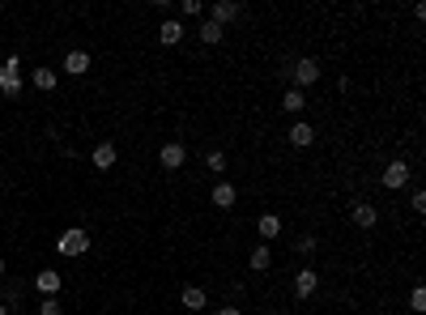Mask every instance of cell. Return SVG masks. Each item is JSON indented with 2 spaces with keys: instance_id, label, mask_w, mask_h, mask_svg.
<instances>
[{
  "instance_id": "1",
  "label": "cell",
  "mask_w": 426,
  "mask_h": 315,
  "mask_svg": "<svg viewBox=\"0 0 426 315\" xmlns=\"http://www.w3.org/2000/svg\"><path fill=\"white\" fill-rule=\"evenodd\" d=\"M56 252H60V256H68V260L86 256V252H90V234H86L81 226H68V230H60V239H56Z\"/></svg>"
},
{
  "instance_id": "2",
  "label": "cell",
  "mask_w": 426,
  "mask_h": 315,
  "mask_svg": "<svg viewBox=\"0 0 426 315\" xmlns=\"http://www.w3.org/2000/svg\"><path fill=\"white\" fill-rule=\"evenodd\" d=\"M409 179H413V166H409L405 158H397V162H388V166H384V175H379V184H384L388 192H401V188H405Z\"/></svg>"
},
{
  "instance_id": "3",
  "label": "cell",
  "mask_w": 426,
  "mask_h": 315,
  "mask_svg": "<svg viewBox=\"0 0 426 315\" xmlns=\"http://www.w3.org/2000/svg\"><path fill=\"white\" fill-rule=\"evenodd\" d=\"M0 94H5V98L22 94V60L17 56H9L5 64H0Z\"/></svg>"
},
{
  "instance_id": "4",
  "label": "cell",
  "mask_w": 426,
  "mask_h": 315,
  "mask_svg": "<svg viewBox=\"0 0 426 315\" xmlns=\"http://www.w3.org/2000/svg\"><path fill=\"white\" fill-rule=\"evenodd\" d=\"M290 77H294V90H307V86L320 81V64H315L311 56H299V60L290 64Z\"/></svg>"
},
{
  "instance_id": "5",
  "label": "cell",
  "mask_w": 426,
  "mask_h": 315,
  "mask_svg": "<svg viewBox=\"0 0 426 315\" xmlns=\"http://www.w3.org/2000/svg\"><path fill=\"white\" fill-rule=\"evenodd\" d=\"M349 222L358 226V230H371V226L379 222V209H375L371 200H349Z\"/></svg>"
},
{
  "instance_id": "6",
  "label": "cell",
  "mask_w": 426,
  "mask_h": 315,
  "mask_svg": "<svg viewBox=\"0 0 426 315\" xmlns=\"http://www.w3.org/2000/svg\"><path fill=\"white\" fill-rule=\"evenodd\" d=\"M315 290H320V273H315V268H299V273H294V298L307 302Z\"/></svg>"
},
{
  "instance_id": "7",
  "label": "cell",
  "mask_w": 426,
  "mask_h": 315,
  "mask_svg": "<svg viewBox=\"0 0 426 315\" xmlns=\"http://www.w3.org/2000/svg\"><path fill=\"white\" fill-rule=\"evenodd\" d=\"M158 162H162L166 170H180V166L188 162V150H184V141H166V145H162V154H158Z\"/></svg>"
},
{
  "instance_id": "8",
  "label": "cell",
  "mask_w": 426,
  "mask_h": 315,
  "mask_svg": "<svg viewBox=\"0 0 426 315\" xmlns=\"http://www.w3.org/2000/svg\"><path fill=\"white\" fill-rule=\"evenodd\" d=\"M286 141H290L294 150H307V145L315 141V128H311L307 120H294V124H290V132H286Z\"/></svg>"
},
{
  "instance_id": "9",
  "label": "cell",
  "mask_w": 426,
  "mask_h": 315,
  "mask_svg": "<svg viewBox=\"0 0 426 315\" xmlns=\"http://www.w3.org/2000/svg\"><path fill=\"white\" fill-rule=\"evenodd\" d=\"M239 13H243V9L235 5V0H218V5H213V9H209V22H218V26L226 30V26H230V22L239 17Z\"/></svg>"
},
{
  "instance_id": "10",
  "label": "cell",
  "mask_w": 426,
  "mask_h": 315,
  "mask_svg": "<svg viewBox=\"0 0 426 315\" xmlns=\"http://www.w3.org/2000/svg\"><path fill=\"white\" fill-rule=\"evenodd\" d=\"M60 68H64L68 77H86V73H90V51H68Z\"/></svg>"
},
{
  "instance_id": "11",
  "label": "cell",
  "mask_w": 426,
  "mask_h": 315,
  "mask_svg": "<svg viewBox=\"0 0 426 315\" xmlns=\"http://www.w3.org/2000/svg\"><path fill=\"white\" fill-rule=\"evenodd\" d=\"M34 290H39L43 298H56L60 294V273L56 268H43L39 277H34Z\"/></svg>"
},
{
  "instance_id": "12",
  "label": "cell",
  "mask_w": 426,
  "mask_h": 315,
  "mask_svg": "<svg viewBox=\"0 0 426 315\" xmlns=\"http://www.w3.org/2000/svg\"><path fill=\"white\" fill-rule=\"evenodd\" d=\"M90 158H94V166H98V170H111V166H116V158H120V154H116V145H111V141H98V145H94V154H90Z\"/></svg>"
},
{
  "instance_id": "13",
  "label": "cell",
  "mask_w": 426,
  "mask_h": 315,
  "mask_svg": "<svg viewBox=\"0 0 426 315\" xmlns=\"http://www.w3.org/2000/svg\"><path fill=\"white\" fill-rule=\"evenodd\" d=\"M196 34H200V43H209V47H218V43L226 39V30H222L218 22H209V17H205V22L196 26Z\"/></svg>"
},
{
  "instance_id": "14",
  "label": "cell",
  "mask_w": 426,
  "mask_h": 315,
  "mask_svg": "<svg viewBox=\"0 0 426 315\" xmlns=\"http://www.w3.org/2000/svg\"><path fill=\"white\" fill-rule=\"evenodd\" d=\"M180 302H184L188 311H205V307H209V294H205L200 286H184V294H180Z\"/></svg>"
},
{
  "instance_id": "15",
  "label": "cell",
  "mask_w": 426,
  "mask_h": 315,
  "mask_svg": "<svg viewBox=\"0 0 426 315\" xmlns=\"http://www.w3.org/2000/svg\"><path fill=\"white\" fill-rule=\"evenodd\" d=\"M235 196H239V192H235V184H226V179H222V184H213V192H209V200L218 204V209H230Z\"/></svg>"
},
{
  "instance_id": "16",
  "label": "cell",
  "mask_w": 426,
  "mask_h": 315,
  "mask_svg": "<svg viewBox=\"0 0 426 315\" xmlns=\"http://www.w3.org/2000/svg\"><path fill=\"white\" fill-rule=\"evenodd\" d=\"M184 39V22H162V30H158V43L162 47H175Z\"/></svg>"
},
{
  "instance_id": "17",
  "label": "cell",
  "mask_w": 426,
  "mask_h": 315,
  "mask_svg": "<svg viewBox=\"0 0 426 315\" xmlns=\"http://www.w3.org/2000/svg\"><path fill=\"white\" fill-rule=\"evenodd\" d=\"M256 230H260V239L269 243V239H277V234H281V218H277V213H260Z\"/></svg>"
},
{
  "instance_id": "18",
  "label": "cell",
  "mask_w": 426,
  "mask_h": 315,
  "mask_svg": "<svg viewBox=\"0 0 426 315\" xmlns=\"http://www.w3.org/2000/svg\"><path fill=\"white\" fill-rule=\"evenodd\" d=\"M30 81H34V90H56L60 73H56V68H34V73H30Z\"/></svg>"
},
{
  "instance_id": "19",
  "label": "cell",
  "mask_w": 426,
  "mask_h": 315,
  "mask_svg": "<svg viewBox=\"0 0 426 315\" xmlns=\"http://www.w3.org/2000/svg\"><path fill=\"white\" fill-rule=\"evenodd\" d=\"M281 107H286L290 115H303V107H307V94L290 86V90H286V98H281Z\"/></svg>"
},
{
  "instance_id": "20",
  "label": "cell",
  "mask_w": 426,
  "mask_h": 315,
  "mask_svg": "<svg viewBox=\"0 0 426 315\" xmlns=\"http://www.w3.org/2000/svg\"><path fill=\"white\" fill-rule=\"evenodd\" d=\"M247 264H252V273H265L269 264H273V252H269V243H260V248L247 256Z\"/></svg>"
},
{
  "instance_id": "21",
  "label": "cell",
  "mask_w": 426,
  "mask_h": 315,
  "mask_svg": "<svg viewBox=\"0 0 426 315\" xmlns=\"http://www.w3.org/2000/svg\"><path fill=\"white\" fill-rule=\"evenodd\" d=\"M180 13L200 22V17H205V0H180Z\"/></svg>"
},
{
  "instance_id": "22",
  "label": "cell",
  "mask_w": 426,
  "mask_h": 315,
  "mask_svg": "<svg viewBox=\"0 0 426 315\" xmlns=\"http://www.w3.org/2000/svg\"><path fill=\"white\" fill-rule=\"evenodd\" d=\"M409 311H418V315L426 311V290H422V286H413V294H409Z\"/></svg>"
},
{
  "instance_id": "23",
  "label": "cell",
  "mask_w": 426,
  "mask_h": 315,
  "mask_svg": "<svg viewBox=\"0 0 426 315\" xmlns=\"http://www.w3.org/2000/svg\"><path fill=\"white\" fill-rule=\"evenodd\" d=\"M205 166H209V170H226V154H222V150H213V154L205 158Z\"/></svg>"
},
{
  "instance_id": "24",
  "label": "cell",
  "mask_w": 426,
  "mask_h": 315,
  "mask_svg": "<svg viewBox=\"0 0 426 315\" xmlns=\"http://www.w3.org/2000/svg\"><path fill=\"white\" fill-rule=\"evenodd\" d=\"M409 209H413V213H426V192H422V188H413V196H409Z\"/></svg>"
},
{
  "instance_id": "25",
  "label": "cell",
  "mask_w": 426,
  "mask_h": 315,
  "mask_svg": "<svg viewBox=\"0 0 426 315\" xmlns=\"http://www.w3.org/2000/svg\"><path fill=\"white\" fill-rule=\"evenodd\" d=\"M315 248H320V243H315V234H299V252H303V256H311Z\"/></svg>"
},
{
  "instance_id": "26",
  "label": "cell",
  "mask_w": 426,
  "mask_h": 315,
  "mask_svg": "<svg viewBox=\"0 0 426 315\" xmlns=\"http://www.w3.org/2000/svg\"><path fill=\"white\" fill-rule=\"evenodd\" d=\"M39 315H60V298H43L39 302Z\"/></svg>"
},
{
  "instance_id": "27",
  "label": "cell",
  "mask_w": 426,
  "mask_h": 315,
  "mask_svg": "<svg viewBox=\"0 0 426 315\" xmlns=\"http://www.w3.org/2000/svg\"><path fill=\"white\" fill-rule=\"evenodd\" d=\"M218 315H243V307H230L226 302V307H218Z\"/></svg>"
},
{
  "instance_id": "28",
  "label": "cell",
  "mask_w": 426,
  "mask_h": 315,
  "mask_svg": "<svg viewBox=\"0 0 426 315\" xmlns=\"http://www.w3.org/2000/svg\"><path fill=\"white\" fill-rule=\"evenodd\" d=\"M0 315H9V307H5V302H0Z\"/></svg>"
},
{
  "instance_id": "29",
  "label": "cell",
  "mask_w": 426,
  "mask_h": 315,
  "mask_svg": "<svg viewBox=\"0 0 426 315\" xmlns=\"http://www.w3.org/2000/svg\"><path fill=\"white\" fill-rule=\"evenodd\" d=\"M0 277H5V260H0Z\"/></svg>"
},
{
  "instance_id": "30",
  "label": "cell",
  "mask_w": 426,
  "mask_h": 315,
  "mask_svg": "<svg viewBox=\"0 0 426 315\" xmlns=\"http://www.w3.org/2000/svg\"><path fill=\"white\" fill-rule=\"evenodd\" d=\"M0 13H5V5H0Z\"/></svg>"
}]
</instances>
